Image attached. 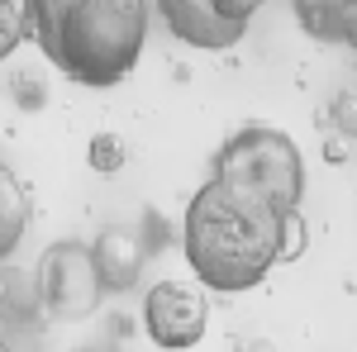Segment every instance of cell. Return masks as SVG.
Here are the masks:
<instances>
[{
    "label": "cell",
    "mask_w": 357,
    "mask_h": 352,
    "mask_svg": "<svg viewBox=\"0 0 357 352\" xmlns=\"http://www.w3.org/2000/svg\"><path fill=\"white\" fill-rule=\"evenodd\" d=\"M205 324H210V305L195 281H158L143 296V328L167 352L195 348L205 338Z\"/></svg>",
    "instance_id": "cell-6"
},
{
    "label": "cell",
    "mask_w": 357,
    "mask_h": 352,
    "mask_svg": "<svg viewBox=\"0 0 357 352\" xmlns=\"http://www.w3.org/2000/svg\"><path fill=\"white\" fill-rule=\"evenodd\" d=\"M243 352H272V343H243Z\"/></svg>",
    "instance_id": "cell-16"
},
{
    "label": "cell",
    "mask_w": 357,
    "mask_h": 352,
    "mask_svg": "<svg viewBox=\"0 0 357 352\" xmlns=\"http://www.w3.org/2000/svg\"><path fill=\"white\" fill-rule=\"evenodd\" d=\"M38 296L48 305L53 319H86L96 314L100 305V276L91 267V247L67 238V243H53L43 267H38Z\"/></svg>",
    "instance_id": "cell-5"
},
{
    "label": "cell",
    "mask_w": 357,
    "mask_h": 352,
    "mask_svg": "<svg viewBox=\"0 0 357 352\" xmlns=\"http://www.w3.org/2000/svg\"><path fill=\"white\" fill-rule=\"evenodd\" d=\"M29 224H33V195L10 167L0 162V262L24 243Z\"/></svg>",
    "instance_id": "cell-9"
},
{
    "label": "cell",
    "mask_w": 357,
    "mask_h": 352,
    "mask_svg": "<svg viewBox=\"0 0 357 352\" xmlns=\"http://www.w3.org/2000/svg\"><path fill=\"white\" fill-rule=\"evenodd\" d=\"M0 352H10V343H5V338H0Z\"/></svg>",
    "instance_id": "cell-17"
},
{
    "label": "cell",
    "mask_w": 357,
    "mask_h": 352,
    "mask_svg": "<svg viewBox=\"0 0 357 352\" xmlns=\"http://www.w3.org/2000/svg\"><path fill=\"white\" fill-rule=\"evenodd\" d=\"M15 91H20V105H24V109H43V86H38V82L20 77V82H15Z\"/></svg>",
    "instance_id": "cell-14"
},
{
    "label": "cell",
    "mask_w": 357,
    "mask_h": 352,
    "mask_svg": "<svg viewBox=\"0 0 357 352\" xmlns=\"http://www.w3.org/2000/svg\"><path fill=\"white\" fill-rule=\"evenodd\" d=\"M215 176L243 181L262 190L281 215H296L305 200V158L296 138L272 129V124H243L215 158Z\"/></svg>",
    "instance_id": "cell-3"
},
{
    "label": "cell",
    "mask_w": 357,
    "mask_h": 352,
    "mask_svg": "<svg viewBox=\"0 0 357 352\" xmlns=\"http://www.w3.org/2000/svg\"><path fill=\"white\" fill-rule=\"evenodd\" d=\"M29 38V0H0V62Z\"/></svg>",
    "instance_id": "cell-10"
},
{
    "label": "cell",
    "mask_w": 357,
    "mask_h": 352,
    "mask_svg": "<svg viewBox=\"0 0 357 352\" xmlns=\"http://www.w3.org/2000/svg\"><path fill=\"white\" fill-rule=\"evenodd\" d=\"M329 114H333V129H338V138H357V95H333V105H329Z\"/></svg>",
    "instance_id": "cell-12"
},
{
    "label": "cell",
    "mask_w": 357,
    "mask_h": 352,
    "mask_svg": "<svg viewBox=\"0 0 357 352\" xmlns=\"http://www.w3.org/2000/svg\"><path fill=\"white\" fill-rule=\"evenodd\" d=\"M291 5L310 38L357 48V0H291Z\"/></svg>",
    "instance_id": "cell-8"
},
{
    "label": "cell",
    "mask_w": 357,
    "mask_h": 352,
    "mask_svg": "<svg viewBox=\"0 0 357 352\" xmlns=\"http://www.w3.org/2000/svg\"><path fill=\"white\" fill-rule=\"evenodd\" d=\"M148 0H29V38L67 82H124L148 43Z\"/></svg>",
    "instance_id": "cell-2"
},
{
    "label": "cell",
    "mask_w": 357,
    "mask_h": 352,
    "mask_svg": "<svg viewBox=\"0 0 357 352\" xmlns=\"http://www.w3.org/2000/svg\"><path fill=\"white\" fill-rule=\"evenodd\" d=\"M267 0H158L162 24L205 53H224L248 33V20L262 10Z\"/></svg>",
    "instance_id": "cell-4"
},
{
    "label": "cell",
    "mask_w": 357,
    "mask_h": 352,
    "mask_svg": "<svg viewBox=\"0 0 357 352\" xmlns=\"http://www.w3.org/2000/svg\"><path fill=\"white\" fill-rule=\"evenodd\" d=\"M86 162L110 176V171L124 167V143H119L114 134H96V138H91V148H86Z\"/></svg>",
    "instance_id": "cell-11"
},
{
    "label": "cell",
    "mask_w": 357,
    "mask_h": 352,
    "mask_svg": "<svg viewBox=\"0 0 357 352\" xmlns=\"http://www.w3.org/2000/svg\"><path fill=\"white\" fill-rule=\"evenodd\" d=\"M324 158H329V162H343V158H348V143H343V138L333 134L329 143H324Z\"/></svg>",
    "instance_id": "cell-15"
},
{
    "label": "cell",
    "mask_w": 357,
    "mask_h": 352,
    "mask_svg": "<svg viewBox=\"0 0 357 352\" xmlns=\"http://www.w3.org/2000/svg\"><path fill=\"white\" fill-rule=\"evenodd\" d=\"M281 238H286V215L262 190L229 176H210L181 215V252L195 281L224 296L267 281V271L281 262Z\"/></svg>",
    "instance_id": "cell-1"
},
{
    "label": "cell",
    "mask_w": 357,
    "mask_h": 352,
    "mask_svg": "<svg viewBox=\"0 0 357 352\" xmlns=\"http://www.w3.org/2000/svg\"><path fill=\"white\" fill-rule=\"evenodd\" d=\"M143 262H148V243L129 224H110L91 243V267L100 276V291H134L143 276Z\"/></svg>",
    "instance_id": "cell-7"
},
{
    "label": "cell",
    "mask_w": 357,
    "mask_h": 352,
    "mask_svg": "<svg viewBox=\"0 0 357 352\" xmlns=\"http://www.w3.org/2000/svg\"><path fill=\"white\" fill-rule=\"evenodd\" d=\"M305 252V219H301V210L296 215H286V238H281V262H296Z\"/></svg>",
    "instance_id": "cell-13"
}]
</instances>
